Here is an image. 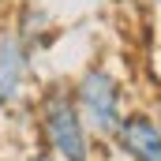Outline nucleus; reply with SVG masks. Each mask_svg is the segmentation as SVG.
<instances>
[{"mask_svg":"<svg viewBox=\"0 0 161 161\" xmlns=\"http://www.w3.org/2000/svg\"><path fill=\"white\" fill-rule=\"evenodd\" d=\"M34 49L19 38L11 26H0V109L15 113L30 97L34 82Z\"/></svg>","mask_w":161,"mask_h":161,"instance_id":"3","label":"nucleus"},{"mask_svg":"<svg viewBox=\"0 0 161 161\" xmlns=\"http://www.w3.org/2000/svg\"><path fill=\"white\" fill-rule=\"evenodd\" d=\"M11 30L26 41L34 53L49 49L53 41L60 38V34L53 30V15H49V8L38 4V0H19V4L11 8Z\"/></svg>","mask_w":161,"mask_h":161,"instance_id":"5","label":"nucleus"},{"mask_svg":"<svg viewBox=\"0 0 161 161\" xmlns=\"http://www.w3.org/2000/svg\"><path fill=\"white\" fill-rule=\"evenodd\" d=\"M113 146L127 161H161V116L150 109H127Z\"/></svg>","mask_w":161,"mask_h":161,"instance_id":"4","label":"nucleus"},{"mask_svg":"<svg viewBox=\"0 0 161 161\" xmlns=\"http://www.w3.org/2000/svg\"><path fill=\"white\" fill-rule=\"evenodd\" d=\"M150 4H154V8H158V11H161V0H150Z\"/></svg>","mask_w":161,"mask_h":161,"instance_id":"8","label":"nucleus"},{"mask_svg":"<svg viewBox=\"0 0 161 161\" xmlns=\"http://www.w3.org/2000/svg\"><path fill=\"white\" fill-rule=\"evenodd\" d=\"M71 94H75V105H79L86 127L94 131V139L113 142V135L120 131L124 116H127V86H124V79L109 64L94 60V64H82L79 75L71 79Z\"/></svg>","mask_w":161,"mask_h":161,"instance_id":"2","label":"nucleus"},{"mask_svg":"<svg viewBox=\"0 0 161 161\" xmlns=\"http://www.w3.org/2000/svg\"><path fill=\"white\" fill-rule=\"evenodd\" d=\"M15 4H19V0H0V15H4V11H11Z\"/></svg>","mask_w":161,"mask_h":161,"instance_id":"7","label":"nucleus"},{"mask_svg":"<svg viewBox=\"0 0 161 161\" xmlns=\"http://www.w3.org/2000/svg\"><path fill=\"white\" fill-rule=\"evenodd\" d=\"M34 124H38V139L45 150H53L60 161H94L97 158V139L86 127L71 79H49L34 94Z\"/></svg>","mask_w":161,"mask_h":161,"instance_id":"1","label":"nucleus"},{"mask_svg":"<svg viewBox=\"0 0 161 161\" xmlns=\"http://www.w3.org/2000/svg\"><path fill=\"white\" fill-rule=\"evenodd\" d=\"M0 161H4V158H0Z\"/></svg>","mask_w":161,"mask_h":161,"instance_id":"9","label":"nucleus"},{"mask_svg":"<svg viewBox=\"0 0 161 161\" xmlns=\"http://www.w3.org/2000/svg\"><path fill=\"white\" fill-rule=\"evenodd\" d=\"M26 161H60V158H56L53 150H45V146H38V150H34V154H30Z\"/></svg>","mask_w":161,"mask_h":161,"instance_id":"6","label":"nucleus"}]
</instances>
